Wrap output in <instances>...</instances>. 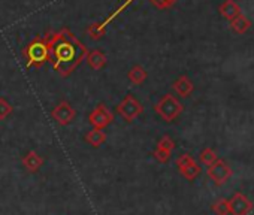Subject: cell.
Masks as SVG:
<instances>
[{
    "label": "cell",
    "instance_id": "obj_1",
    "mask_svg": "<svg viewBox=\"0 0 254 215\" xmlns=\"http://www.w3.org/2000/svg\"><path fill=\"white\" fill-rule=\"evenodd\" d=\"M48 35V61L62 78H69L87 57V47L67 29Z\"/></svg>",
    "mask_w": 254,
    "mask_h": 215
},
{
    "label": "cell",
    "instance_id": "obj_2",
    "mask_svg": "<svg viewBox=\"0 0 254 215\" xmlns=\"http://www.w3.org/2000/svg\"><path fill=\"white\" fill-rule=\"evenodd\" d=\"M26 67H42L48 61V35L35 36L23 50Z\"/></svg>",
    "mask_w": 254,
    "mask_h": 215
},
{
    "label": "cell",
    "instance_id": "obj_3",
    "mask_svg": "<svg viewBox=\"0 0 254 215\" xmlns=\"http://www.w3.org/2000/svg\"><path fill=\"white\" fill-rule=\"evenodd\" d=\"M154 111L156 114L165 120L166 123H171L174 120H177L183 111H184V106L183 103L172 94H165L156 105H154Z\"/></svg>",
    "mask_w": 254,
    "mask_h": 215
},
{
    "label": "cell",
    "instance_id": "obj_4",
    "mask_svg": "<svg viewBox=\"0 0 254 215\" xmlns=\"http://www.w3.org/2000/svg\"><path fill=\"white\" fill-rule=\"evenodd\" d=\"M142 112H144V108H142L141 102H139L133 94H127V96L117 105V114H118L126 123H132V121H135Z\"/></svg>",
    "mask_w": 254,
    "mask_h": 215
},
{
    "label": "cell",
    "instance_id": "obj_5",
    "mask_svg": "<svg viewBox=\"0 0 254 215\" xmlns=\"http://www.w3.org/2000/svg\"><path fill=\"white\" fill-rule=\"evenodd\" d=\"M114 121V114L109 111V108L105 103H99L94 109L88 114V123L93 126V129L103 130Z\"/></svg>",
    "mask_w": 254,
    "mask_h": 215
},
{
    "label": "cell",
    "instance_id": "obj_6",
    "mask_svg": "<svg viewBox=\"0 0 254 215\" xmlns=\"http://www.w3.org/2000/svg\"><path fill=\"white\" fill-rule=\"evenodd\" d=\"M51 117H53V120H56L57 124L69 126L76 118V111L67 100H62L51 111Z\"/></svg>",
    "mask_w": 254,
    "mask_h": 215
},
{
    "label": "cell",
    "instance_id": "obj_7",
    "mask_svg": "<svg viewBox=\"0 0 254 215\" xmlns=\"http://www.w3.org/2000/svg\"><path fill=\"white\" fill-rule=\"evenodd\" d=\"M177 167L180 170V173L187 179V181H193L200 175V166L196 163V160L190 156V154H181L177 159Z\"/></svg>",
    "mask_w": 254,
    "mask_h": 215
},
{
    "label": "cell",
    "instance_id": "obj_8",
    "mask_svg": "<svg viewBox=\"0 0 254 215\" xmlns=\"http://www.w3.org/2000/svg\"><path fill=\"white\" fill-rule=\"evenodd\" d=\"M229 202V215H248L254 209V203L242 193H235Z\"/></svg>",
    "mask_w": 254,
    "mask_h": 215
},
{
    "label": "cell",
    "instance_id": "obj_9",
    "mask_svg": "<svg viewBox=\"0 0 254 215\" xmlns=\"http://www.w3.org/2000/svg\"><path fill=\"white\" fill-rule=\"evenodd\" d=\"M208 176L212 179L214 184L217 185H223L227 182V179L232 176V169L229 167V164L223 160H217L215 163H212L211 166H208L206 169Z\"/></svg>",
    "mask_w": 254,
    "mask_h": 215
},
{
    "label": "cell",
    "instance_id": "obj_10",
    "mask_svg": "<svg viewBox=\"0 0 254 215\" xmlns=\"http://www.w3.org/2000/svg\"><path fill=\"white\" fill-rule=\"evenodd\" d=\"M23 167L27 170V172H30V173H36L42 166H44V163H45V160H44V157L42 156H39L36 151H29L24 157H23Z\"/></svg>",
    "mask_w": 254,
    "mask_h": 215
},
{
    "label": "cell",
    "instance_id": "obj_11",
    "mask_svg": "<svg viewBox=\"0 0 254 215\" xmlns=\"http://www.w3.org/2000/svg\"><path fill=\"white\" fill-rule=\"evenodd\" d=\"M172 88H174V91H175L178 96H181V97H189V96L193 93L194 85H193L191 79H190L187 75H181V76H178V78L174 81Z\"/></svg>",
    "mask_w": 254,
    "mask_h": 215
},
{
    "label": "cell",
    "instance_id": "obj_12",
    "mask_svg": "<svg viewBox=\"0 0 254 215\" xmlns=\"http://www.w3.org/2000/svg\"><path fill=\"white\" fill-rule=\"evenodd\" d=\"M88 66L94 70H100L106 66V55L103 54V51L100 50H91L87 53V57H85Z\"/></svg>",
    "mask_w": 254,
    "mask_h": 215
},
{
    "label": "cell",
    "instance_id": "obj_13",
    "mask_svg": "<svg viewBox=\"0 0 254 215\" xmlns=\"http://www.w3.org/2000/svg\"><path fill=\"white\" fill-rule=\"evenodd\" d=\"M220 12L224 18H227L229 21H232L233 18H236L241 12V8L238 6V3L235 0H226V2L220 6Z\"/></svg>",
    "mask_w": 254,
    "mask_h": 215
},
{
    "label": "cell",
    "instance_id": "obj_14",
    "mask_svg": "<svg viewBox=\"0 0 254 215\" xmlns=\"http://www.w3.org/2000/svg\"><path fill=\"white\" fill-rule=\"evenodd\" d=\"M127 78H129V81L133 85H141L148 78V73H147V70L141 64H136V66H133L129 70V73H127Z\"/></svg>",
    "mask_w": 254,
    "mask_h": 215
},
{
    "label": "cell",
    "instance_id": "obj_15",
    "mask_svg": "<svg viewBox=\"0 0 254 215\" xmlns=\"http://www.w3.org/2000/svg\"><path fill=\"white\" fill-rule=\"evenodd\" d=\"M85 141H87L91 147L97 148V147H100L102 144L106 142V133H105L103 130L93 129V130H90V132L85 133Z\"/></svg>",
    "mask_w": 254,
    "mask_h": 215
},
{
    "label": "cell",
    "instance_id": "obj_16",
    "mask_svg": "<svg viewBox=\"0 0 254 215\" xmlns=\"http://www.w3.org/2000/svg\"><path fill=\"white\" fill-rule=\"evenodd\" d=\"M230 26H232L233 32L242 35V33H245V32L250 29L251 23H250V20H247V18L244 17V14H239L236 18H233V20L230 21Z\"/></svg>",
    "mask_w": 254,
    "mask_h": 215
},
{
    "label": "cell",
    "instance_id": "obj_17",
    "mask_svg": "<svg viewBox=\"0 0 254 215\" xmlns=\"http://www.w3.org/2000/svg\"><path fill=\"white\" fill-rule=\"evenodd\" d=\"M87 33H88V36H90L93 41H99V39H102V38L105 36L106 27H105L102 23H93V24L88 26Z\"/></svg>",
    "mask_w": 254,
    "mask_h": 215
},
{
    "label": "cell",
    "instance_id": "obj_18",
    "mask_svg": "<svg viewBox=\"0 0 254 215\" xmlns=\"http://www.w3.org/2000/svg\"><path fill=\"white\" fill-rule=\"evenodd\" d=\"M199 159H200V163L208 167V166H211L212 163H215L218 160V156L212 148H205V150H202Z\"/></svg>",
    "mask_w": 254,
    "mask_h": 215
},
{
    "label": "cell",
    "instance_id": "obj_19",
    "mask_svg": "<svg viewBox=\"0 0 254 215\" xmlns=\"http://www.w3.org/2000/svg\"><path fill=\"white\" fill-rule=\"evenodd\" d=\"M12 111H14L12 105L5 97H0V121L6 120L12 114Z\"/></svg>",
    "mask_w": 254,
    "mask_h": 215
},
{
    "label": "cell",
    "instance_id": "obj_20",
    "mask_svg": "<svg viewBox=\"0 0 254 215\" xmlns=\"http://www.w3.org/2000/svg\"><path fill=\"white\" fill-rule=\"evenodd\" d=\"M211 208H212L215 215H229V202H227V199L217 200Z\"/></svg>",
    "mask_w": 254,
    "mask_h": 215
},
{
    "label": "cell",
    "instance_id": "obj_21",
    "mask_svg": "<svg viewBox=\"0 0 254 215\" xmlns=\"http://www.w3.org/2000/svg\"><path fill=\"white\" fill-rule=\"evenodd\" d=\"M157 148L172 153V151L175 150V142H174V139H172L171 136L166 135V136H163V138L157 142Z\"/></svg>",
    "mask_w": 254,
    "mask_h": 215
},
{
    "label": "cell",
    "instance_id": "obj_22",
    "mask_svg": "<svg viewBox=\"0 0 254 215\" xmlns=\"http://www.w3.org/2000/svg\"><path fill=\"white\" fill-rule=\"evenodd\" d=\"M154 159L159 161V163H162V164H165V163H168L169 160H171V156H172V153H169V151H165V150H160V148H156V151H154Z\"/></svg>",
    "mask_w": 254,
    "mask_h": 215
},
{
    "label": "cell",
    "instance_id": "obj_23",
    "mask_svg": "<svg viewBox=\"0 0 254 215\" xmlns=\"http://www.w3.org/2000/svg\"><path fill=\"white\" fill-rule=\"evenodd\" d=\"M150 2L157 8V9H169L174 6L175 0H150Z\"/></svg>",
    "mask_w": 254,
    "mask_h": 215
}]
</instances>
